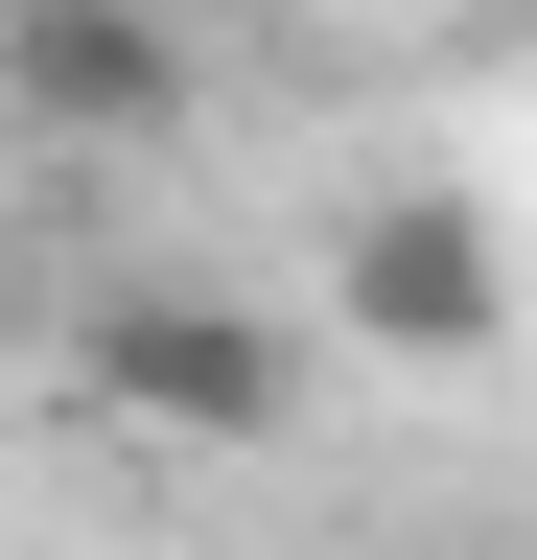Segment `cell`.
Instances as JSON below:
<instances>
[{
  "label": "cell",
  "instance_id": "cell-1",
  "mask_svg": "<svg viewBox=\"0 0 537 560\" xmlns=\"http://www.w3.org/2000/svg\"><path fill=\"white\" fill-rule=\"evenodd\" d=\"M71 397L117 444H281L304 420V327L257 304V280H117L71 327Z\"/></svg>",
  "mask_w": 537,
  "mask_h": 560
},
{
  "label": "cell",
  "instance_id": "cell-2",
  "mask_svg": "<svg viewBox=\"0 0 537 560\" xmlns=\"http://www.w3.org/2000/svg\"><path fill=\"white\" fill-rule=\"evenodd\" d=\"M327 280H351V327L421 350V374H467V350L514 327V257H491V210H467V187H374L351 234H327Z\"/></svg>",
  "mask_w": 537,
  "mask_h": 560
},
{
  "label": "cell",
  "instance_id": "cell-3",
  "mask_svg": "<svg viewBox=\"0 0 537 560\" xmlns=\"http://www.w3.org/2000/svg\"><path fill=\"white\" fill-rule=\"evenodd\" d=\"M0 117L24 140H164L187 117V24L164 0H0Z\"/></svg>",
  "mask_w": 537,
  "mask_h": 560
}]
</instances>
